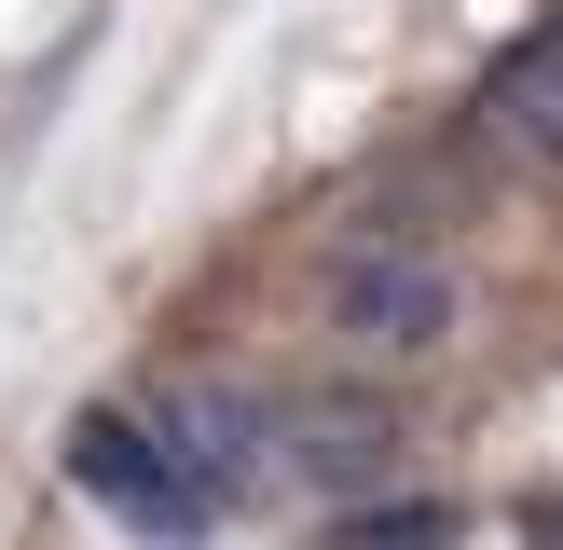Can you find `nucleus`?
Returning <instances> with one entry per match:
<instances>
[{
    "mask_svg": "<svg viewBox=\"0 0 563 550\" xmlns=\"http://www.w3.org/2000/svg\"><path fill=\"white\" fill-rule=\"evenodd\" d=\"M275 440H289L275 468H302L330 509H372V495L399 482V413H385V399H289Z\"/></svg>",
    "mask_w": 563,
    "mask_h": 550,
    "instance_id": "nucleus-3",
    "label": "nucleus"
},
{
    "mask_svg": "<svg viewBox=\"0 0 563 550\" xmlns=\"http://www.w3.org/2000/svg\"><path fill=\"white\" fill-rule=\"evenodd\" d=\"M495 110H509L522 138H537V152L563 165V28H537V42L509 55V69H495Z\"/></svg>",
    "mask_w": 563,
    "mask_h": 550,
    "instance_id": "nucleus-5",
    "label": "nucleus"
},
{
    "mask_svg": "<svg viewBox=\"0 0 563 550\" xmlns=\"http://www.w3.org/2000/svg\"><path fill=\"white\" fill-rule=\"evenodd\" d=\"M69 482L82 495H97V509L110 522H137V537H207V482H192V468H179V440H165L152 427V413H69Z\"/></svg>",
    "mask_w": 563,
    "mask_h": 550,
    "instance_id": "nucleus-1",
    "label": "nucleus"
},
{
    "mask_svg": "<svg viewBox=\"0 0 563 550\" xmlns=\"http://www.w3.org/2000/svg\"><path fill=\"white\" fill-rule=\"evenodd\" d=\"M537 550H563V509H550V522H537Z\"/></svg>",
    "mask_w": 563,
    "mask_h": 550,
    "instance_id": "nucleus-7",
    "label": "nucleus"
},
{
    "mask_svg": "<svg viewBox=\"0 0 563 550\" xmlns=\"http://www.w3.org/2000/svg\"><path fill=\"white\" fill-rule=\"evenodd\" d=\"M152 427L179 440V468L207 482V509H234V495H262V482H275V454H262L275 413L247 399V385H192V399H179V413H152Z\"/></svg>",
    "mask_w": 563,
    "mask_h": 550,
    "instance_id": "nucleus-4",
    "label": "nucleus"
},
{
    "mask_svg": "<svg viewBox=\"0 0 563 550\" xmlns=\"http://www.w3.org/2000/svg\"><path fill=\"white\" fill-rule=\"evenodd\" d=\"M344 550H454V509H344Z\"/></svg>",
    "mask_w": 563,
    "mask_h": 550,
    "instance_id": "nucleus-6",
    "label": "nucleus"
},
{
    "mask_svg": "<svg viewBox=\"0 0 563 550\" xmlns=\"http://www.w3.org/2000/svg\"><path fill=\"white\" fill-rule=\"evenodd\" d=\"M330 330H344L357 358H385V372H412V358H440V344H454V275H440L427 248L357 234L344 262H330Z\"/></svg>",
    "mask_w": 563,
    "mask_h": 550,
    "instance_id": "nucleus-2",
    "label": "nucleus"
}]
</instances>
